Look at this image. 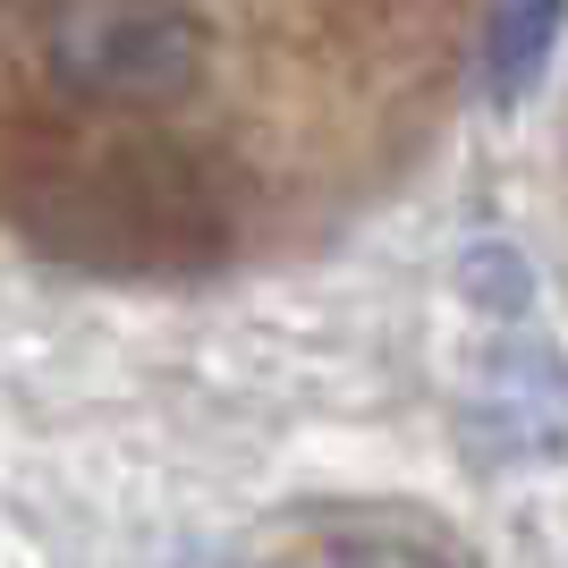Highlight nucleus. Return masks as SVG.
Instances as JSON below:
<instances>
[{"label":"nucleus","instance_id":"nucleus-1","mask_svg":"<svg viewBox=\"0 0 568 568\" xmlns=\"http://www.w3.org/2000/svg\"><path fill=\"white\" fill-rule=\"evenodd\" d=\"M26 230L94 263H213L230 246V187L204 144L119 136L60 170L26 204Z\"/></svg>","mask_w":568,"mask_h":568},{"label":"nucleus","instance_id":"nucleus-2","mask_svg":"<svg viewBox=\"0 0 568 568\" xmlns=\"http://www.w3.org/2000/svg\"><path fill=\"white\" fill-rule=\"evenodd\" d=\"M43 69L102 111H170L204 77V18L195 0H51Z\"/></svg>","mask_w":568,"mask_h":568},{"label":"nucleus","instance_id":"nucleus-3","mask_svg":"<svg viewBox=\"0 0 568 568\" xmlns=\"http://www.w3.org/2000/svg\"><path fill=\"white\" fill-rule=\"evenodd\" d=\"M458 442L475 467L500 475H544L568 458V348L544 332H493L484 356L458 382Z\"/></svg>","mask_w":568,"mask_h":568},{"label":"nucleus","instance_id":"nucleus-4","mask_svg":"<svg viewBox=\"0 0 568 568\" xmlns=\"http://www.w3.org/2000/svg\"><path fill=\"white\" fill-rule=\"evenodd\" d=\"M568 26V0H500L484 26V94L493 102H526L535 77L551 69V43Z\"/></svg>","mask_w":568,"mask_h":568},{"label":"nucleus","instance_id":"nucleus-5","mask_svg":"<svg viewBox=\"0 0 568 568\" xmlns=\"http://www.w3.org/2000/svg\"><path fill=\"white\" fill-rule=\"evenodd\" d=\"M323 551L339 568H467L442 526H416L407 509H356L323 526Z\"/></svg>","mask_w":568,"mask_h":568},{"label":"nucleus","instance_id":"nucleus-6","mask_svg":"<svg viewBox=\"0 0 568 568\" xmlns=\"http://www.w3.org/2000/svg\"><path fill=\"white\" fill-rule=\"evenodd\" d=\"M458 297L493 332H518L526 314H535V263L509 237H475V246H458Z\"/></svg>","mask_w":568,"mask_h":568},{"label":"nucleus","instance_id":"nucleus-7","mask_svg":"<svg viewBox=\"0 0 568 568\" xmlns=\"http://www.w3.org/2000/svg\"><path fill=\"white\" fill-rule=\"evenodd\" d=\"M255 568H339V560L323 551V560H255Z\"/></svg>","mask_w":568,"mask_h":568}]
</instances>
